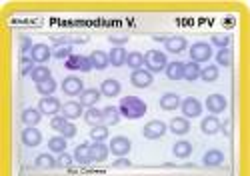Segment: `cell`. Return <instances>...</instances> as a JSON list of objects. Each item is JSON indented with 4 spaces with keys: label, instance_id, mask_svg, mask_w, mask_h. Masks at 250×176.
<instances>
[{
    "label": "cell",
    "instance_id": "7c38bea8",
    "mask_svg": "<svg viewBox=\"0 0 250 176\" xmlns=\"http://www.w3.org/2000/svg\"><path fill=\"white\" fill-rule=\"evenodd\" d=\"M130 82L136 88H148L152 84V74L146 68H140V70H132L130 74Z\"/></svg>",
    "mask_w": 250,
    "mask_h": 176
},
{
    "label": "cell",
    "instance_id": "bcb514c9",
    "mask_svg": "<svg viewBox=\"0 0 250 176\" xmlns=\"http://www.w3.org/2000/svg\"><path fill=\"white\" fill-rule=\"evenodd\" d=\"M108 40H110L112 44H116V46H122V44L128 42V34H110Z\"/></svg>",
    "mask_w": 250,
    "mask_h": 176
},
{
    "label": "cell",
    "instance_id": "f35d334b",
    "mask_svg": "<svg viewBox=\"0 0 250 176\" xmlns=\"http://www.w3.org/2000/svg\"><path fill=\"white\" fill-rule=\"evenodd\" d=\"M34 68H36V66H34V60H32V58H28V56H20V66H18L20 74L26 76V74L32 72Z\"/></svg>",
    "mask_w": 250,
    "mask_h": 176
},
{
    "label": "cell",
    "instance_id": "7dc6e473",
    "mask_svg": "<svg viewBox=\"0 0 250 176\" xmlns=\"http://www.w3.org/2000/svg\"><path fill=\"white\" fill-rule=\"evenodd\" d=\"M76 132H78V130H76V126H74L72 122H68V124H66V128L62 130V134H60V136H64V138H74V136H76Z\"/></svg>",
    "mask_w": 250,
    "mask_h": 176
},
{
    "label": "cell",
    "instance_id": "1f68e13d",
    "mask_svg": "<svg viewBox=\"0 0 250 176\" xmlns=\"http://www.w3.org/2000/svg\"><path fill=\"white\" fill-rule=\"evenodd\" d=\"M30 76H32V80L38 84V82H44V80H48V78H52L50 76V68L46 64H38L36 68L30 72Z\"/></svg>",
    "mask_w": 250,
    "mask_h": 176
},
{
    "label": "cell",
    "instance_id": "83f0119b",
    "mask_svg": "<svg viewBox=\"0 0 250 176\" xmlns=\"http://www.w3.org/2000/svg\"><path fill=\"white\" fill-rule=\"evenodd\" d=\"M84 120L88 126H100L102 124V110H98L96 106L86 108L84 110Z\"/></svg>",
    "mask_w": 250,
    "mask_h": 176
},
{
    "label": "cell",
    "instance_id": "74e56055",
    "mask_svg": "<svg viewBox=\"0 0 250 176\" xmlns=\"http://www.w3.org/2000/svg\"><path fill=\"white\" fill-rule=\"evenodd\" d=\"M142 64H144V56H142L140 52H130V54L126 56V66H130L132 70H140Z\"/></svg>",
    "mask_w": 250,
    "mask_h": 176
},
{
    "label": "cell",
    "instance_id": "7a4b0ae2",
    "mask_svg": "<svg viewBox=\"0 0 250 176\" xmlns=\"http://www.w3.org/2000/svg\"><path fill=\"white\" fill-rule=\"evenodd\" d=\"M166 54L160 52V50H148L144 54V66H146V70L152 74V72H162L166 68Z\"/></svg>",
    "mask_w": 250,
    "mask_h": 176
},
{
    "label": "cell",
    "instance_id": "b9f144b4",
    "mask_svg": "<svg viewBox=\"0 0 250 176\" xmlns=\"http://www.w3.org/2000/svg\"><path fill=\"white\" fill-rule=\"evenodd\" d=\"M210 44L218 46L220 50H222V48H228V44H230V36H228V34H214V36L210 38Z\"/></svg>",
    "mask_w": 250,
    "mask_h": 176
},
{
    "label": "cell",
    "instance_id": "7bdbcfd3",
    "mask_svg": "<svg viewBox=\"0 0 250 176\" xmlns=\"http://www.w3.org/2000/svg\"><path fill=\"white\" fill-rule=\"evenodd\" d=\"M54 56H56L58 60H62V58L68 60V58L72 56V46H70V44H64V46H56V48H54Z\"/></svg>",
    "mask_w": 250,
    "mask_h": 176
},
{
    "label": "cell",
    "instance_id": "e575fe53",
    "mask_svg": "<svg viewBox=\"0 0 250 176\" xmlns=\"http://www.w3.org/2000/svg\"><path fill=\"white\" fill-rule=\"evenodd\" d=\"M200 76V68H198V64L196 62H190V64H184V74H182V80H198Z\"/></svg>",
    "mask_w": 250,
    "mask_h": 176
},
{
    "label": "cell",
    "instance_id": "ac0fdd59",
    "mask_svg": "<svg viewBox=\"0 0 250 176\" xmlns=\"http://www.w3.org/2000/svg\"><path fill=\"white\" fill-rule=\"evenodd\" d=\"M120 120V112H118V106H106L102 108V124L104 126H114Z\"/></svg>",
    "mask_w": 250,
    "mask_h": 176
},
{
    "label": "cell",
    "instance_id": "3957f363",
    "mask_svg": "<svg viewBox=\"0 0 250 176\" xmlns=\"http://www.w3.org/2000/svg\"><path fill=\"white\" fill-rule=\"evenodd\" d=\"M210 56H212L210 44H206V42H194L192 46H190V58H192V62H206Z\"/></svg>",
    "mask_w": 250,
    "mask_h": 176
},
{
    "label": "cell",
    "instance_id": "7402d4cb",
    "mask_svg": "<svg viewBox=\"0 0 250 176\" xmlns=\"http://www.w3.org/2000/svg\"><path fill=\"white\" fill-rule=\"evenodd\" d=\"M222 128V124H220V120L216 118V116H208V118H204L202 120V124H200V130L204 132L206 136H212V134H216V132Z\"/></svg>",
    "mask_w": 250,
    "mask_h": 176
},
{
    "label": "cell",
    "instance_id": "e0dca14e",
    "mask_svg": "<svg viewBox=\"0 0 250 176\" xmlns=\"http://www.w3.org/2000/svg\"><path fill=\"white\" fill-rule=\"evenodd\" d=\"M40 118H42V112H40L38 108H24L22 114H20V120H22L26 126H36L40 122Z\"/></svg>",
    "mask_w": 250,
    "mask_h": 176
},
{
    "label": "cell",
    "instance_id": "8992f818",
    "mask_svg": "<svg viewBox=\"0 0 250 176\" xmlns=\"http://www.w3.org/2000/svg\"><path fill=\"white\" fill-rule=\"evenodd\" d=\"M166 132V124L162 120H150L146 122V126L142 128V134L146 136L148 140H156V138H162Z\"/></svg>",
    "mask_w": 250,
    "mask_h": 176
},
{
    "label": "cell",
    "instance_id": "4fadbf2b",
    "mask_svg": "<svg viewBox=\"0 0 250 176\" xmlns=\"http://www.w3.org/2000/svg\"><path fill=\"white\" fill-rule=\"evenodd\" d=\"M60 114L64 116L66 120H74V118H78L80 114H84V110H82V104H80V102L70 100V102H66V104H62Z\"/></svg>",
    "mask_w": 250,
    "mask_h": 176
},
{
    "label": "cell",
    "instance_id": "f6af8a7d",
    "mask_svg": "<svg viewBox=\"0 0 250 176\" xmlns=\"http://www.w3.org/2000/svg\"><path fill=\"white\" fill-rule=\"evenodd\" d=\"M32 42H30V38L28 36H22V38H20V54H22V56H26L28 52H32Z\"/></svg>",
    "mask_w": 250,
    "mask_h": 176
},
{
    "label": "cell",
    "instance_id": "5bb4252c",
    "mask_svg": "<svg viewBox=\"0 0 250 176\" xmlns=\"http://www.w3.org/2000/svg\"><path fill=\"white\" fill-rule=\"evenodd\" d=\"M206 108L210 110L212 114H220V112H224L226 110V98L222 96V94H210L206 98Z\"/></svg>",
    "mask_w": 250,
    "mask_h": 176
},
{
    "label": "cell",
    "instance_id": "6da1fadb",
    "mask_svg": "<svg viewBox=\"0 0 250 176\" xmlns=\"http://www.w3.org/2000/svg\"><path fill=\"white\" fill-rule=\"evenodd\" d=\"M146 102H144L142 98L138 96H124L118 104V112L120 116L124 118H128V120H136V118H142L144 114H146Z\"/></svg>",
    "mask_w": 250,
    "mask_h": 176
},
{
    "label": "cell",
    "instance_id": "8fae6325",
    "mask_svg": "<svg viewBox=\"0 0 250 176\" xmlns=\"http://www.w3.org/2000/svg\"><path fill=\"white\" fill-rule=\"evenodd\" d=\"M100 98H102V94H100L98 88H84V92L80 94L78 102L82 104V108H92V106H96V102Z\"/></svg>",
    "mask_w": 250,
    "mask_h": 176
},
{
    "label": "cell",
    "instance_id": "681fc988",
    "mask_svg": "<svg viewBox=\"0 0 250 176\" xmlns=\"http://www.w3.org/2000/svg\"><path fill=\"white\" fill-rule=\"evenodd\" d=\"M122 166H130V160L120 158V160H116V162H114V168H122Z\"/></svg>",
    "mask_w": 250,
    "mask_h": 176
},
{
    "label": "cell",
    "instance_id": "d590c367",
    "mask_svg": "<svg viewBox=\"0 0 250 176\" xmlns=\"http://www.w3.org/2000/svg\"><path fill=\"white\" fill-rule=\"evenodd\" d=\"M90 138H92L94 142H104V140L108 138V126H104V124L92 126V128H90Z\"/></svg>",
    "mask_w": 250,
    "mask_h": 176
},
{
    "label": "cell",
    "instance_id": "f546056e",
    "mask_svg": "<svg viewBox=\"0 0 250 176\" xmlns=\"http://www.w3.org/2000/svg\"><path fill=\"white\" fill-rule=\"evenodd\" d=\"M126 50H124L122 46H116V48H112L110 50V54H108V62L112 64V66H122V64H126Z\"/></svg>",
    "mask_w": 250,
    "mask_h": 176
},
{
    "label": "cell",
    "instance_id": "836d02e7",
    "mask_svg": "<svg viewBox=\"0 0 250 176\" xmlns=\"http://www.w3.org/2000/svg\"><path fill=\"white\" fill-rule=\"evenodd\" d=\"M36 168H42V170H50V168H54L56 166V158H52L50 154H38L36 156Z\"/></svg>",
    "mask_w": 250,
    "mask_h": 176
},
{
    "label": "cell",
    "instance_id": "277c9868",
    "mask_svg": "<svg viewBox=\"0 0 250 176\" xmlns=\"http://www.w3.org/2000/svg\"><path fill=\"white\" fill-rule=\"evenodd\" d=\"M180 110H182V114H184L186 120H188V118H196V116H200V112H202V104H200L196 98L188 96L186 100L180 102Z\"/></svg>",
    "mask_w": 250,
    "mask_h": 176
},
{
    "label": "cell",
    "instance_id": "d4e9b609",
    "mask_svg": "<svg viewBox=\"0 0 250 176\" xmlns=\"http://www.w3.org/2000/svg\"><path fill=\"white\" fill-rule=\"evenodd\" d=\"M166 76H168V80H182V74H184V62H170V64H166V68H164Z\"/></svg>",
    "mask_w": 250,
    "mask_h": 176
},
{
    "label": "cell",
    "instance_id": "603a6c76",
    "mask_svg": "<svg viewBox=\"0 0 250 176\" xmlns=\"http://www.w3.org/2000/svg\"><path fill=\"white\" fill-rule=\"evenodd\" d=\"M172 152H174V156H176V158L184 160V158H188L190 154H192V144H190L188 140H178V142H174Z\"/></svg>",
    "mask_w": 250,
    "mask_h": 176
},
{
    "label": "cell",
    "instance_id": "60d3db41",
    "mask_svg": "<svg viewBox=\"0 0 250 176\" xmlns=\"http://www.w3.org/2000/svg\"><path fill=\"white\" fill-rule=\"evenodd\" d=\"M66 124H68V120L62 116V114H58V116H52V120H50V128L52 130H56L58 134H62V130L66 128Z\"/></svg>",
    "mask_w": 250,
    "mask_h": 176
},
{
    "label": "cell",
    "instance_id": "30bf717a",
    "mask_svg": "<svg viewBox=\"0 0 250 176\" xmlns=\"http://www.w3.org/2000/svg\"><path fill=\"white\" fill-rule=\"evenodd\" d=\"M20 138H22V144L28 146V148H34V146H38L40 142H42V134H40V130L34 128V126H26L22 130V134H20Z\"/></svg>",
    "mask_w": 250,
    "mask_h": 176
},
{
    "label": "cell",
    "instance_id": "ffe728a7",
    "mask_svg": "<svg viewBox=\"0 0 250 176\" xmlns=\"http://www.w3.org/2000/svg\"><path fill=\"white\" fill-rule=\"evenodd\" d=\"M224 162V154L220 150H208L204 156H202V164L208 166V168H214V166H220Z\"/></svg>",
    "mask_w": 250,
    "mask_h": 176
},
{
    "label": "cell",
    "instance_id": "c3c4849f",
    "mask_svg": "<svg viewBox=\"0 0 250 176\" xmlns=\"http://www.w3.org/2000/svg\"><path fill=\"white\" fill-rule=\"evenodd\" d=\"M230 126H232V120H226V122H224V134H226V136H230V134H232Z\"/></svg>",
    "mask_w": 250,
    "mask_h": 176
},
{
    "label": "cell",
    "instance_id": "ee69618b",
    "mask_svg": "<svg viewBox=\"0 0 250 176\" xmlns=\"http://www.w3.org/2000/svg\"><path fill=\"white\" fill-rule=\"evenodd\" d=\"M72 160H74V156H70L68 152H62V154H58V158H56V166L58 168H70Z\"/></svg>",
    "mask_w": 250,
    "mask_h": 176
},
{
    "label": "cell",
    "instance_id": "5b68a950",
    "mask_svg": "<svg viewBox=\"0 0 250 176\" xmlns=\"http://www.w3.org/2000/svg\"><path fill=\"white\" fill-rule=\"evenodd\" d=\"M62 90L68 96H80L84 92V84H82V80L78 76H66L62 80Z\"/></svg>",
    "mask_w": 250,
    "mask_h": 176
},
{
    "label": "cell",
    "instance_id": "44dd1931",
    "mask_svg": "<svg viewBox=\"0 0 250 176\" xmlns=\"http://www.w3.org/2000/svg\"><path fill=\"white\" fill-rule=\"evenodd\" d=\"M178 106H180V96L176 92L162 94V98H160V108L162 110H168V112H172V110H176Z\"/></svg>",
    "mask_w": 250,
    "mask_h": 176
},
{
    "label": "cell",
    "instance_id": "4dcf8cb0",
    "mask_svg": "<svg viewBox=\"0 0 250 176\" xmlns=\"http://www.w3.org/2000/svg\"><path fill=\"white\" fill-rule=\"evenodd\" d=\"M56 90V80L54 78H48V80H44V82H38L36 84V92L40 94V96H52V92Z\"/></svg>",
    "mask_w": 250,
    "mask_h": 176
},
{
    "label": "cell",
    "instance_id": "cb8c5ba5",
    "mask_svg": "<svg viewBox=\"0 0 250 176\" xmlns=\"http://www.w3.org/2000/svg\"><path fill=\"white\" fill-rule=\"evenodd\" d=\"M74 160H76L78 164H90V162H92L90 146H88V144H80V146H76V150H74Z\"/></svg>",
    "mask_w": 250,
    "mask_h": 176
},
{
    "label": "cell",
    "instance_id": "9a60e30c",
    "mask_svg": "<svg viewBox=\"0 0 250 176\" xmlns=\"http://www.w3.org/2000/svg\"><path fill=\"white\" fill-rule=\"evenodd\" d=\"M164 46H166V50L172 52V54H180L182 50L188 48V42H186V38H182V36H172V38L164 40Z\"/></svg>",
    "mask_w": 250,
    "mask_h": 176
},
{
    "label": "cell",
    "instance_id": "52a82bcc",
    "mask_svg": "<svg viewBox=\"0 0 250 176\" xmlns=\"http://www.w3.org/2000/svg\"><path fill=\"white\" fill-rule=\"evenodd\" d=\"M60 108H62L60 100L54 98V96H44V98H40V102H38V110L42 114H48V116H58Z\"/></svg>",
    "mask_w": 250,
    "mask_h": 176
},
{
    "label": "cell",
    "instance_id": "9c48e42d",
    "mask_svg": "<svg viewBox=\"0 0 250 176\" xmlns=\"http://www.w3.org/2000/svg\"><path fill=\"white\" fill-rule=\"evenodd\" d=\"M66 68H70V70H80V72H90L92 70V62H90V58H86V56H76V54H72L68 60H66Z\"/></svg>",
    "mask_w": 250,
    "mask_h": 176
},
{
    "label": "cell",
    "instance_id": "d6986e66",
    "mask_svg": "<svg viewBox=\"0 0 250 176\" xmlns=\"http://www.w3.org/2000/svg\"><path fill=\"white\" fill-rule=\"evenodd\" d=\"M30 58L34 62H38V64H44L50 58V48L46 46V44H34V48L30 52Z\"/></svg>",
    "mask_w": 250,
    "mask_h": 176
},
{
    "label": "cell",
    "instance_id": "ab89813d",
    "mask_svg": "<svg viewBox=\"0 0 250 176\" xmlns=\"http://www.w3.org/2000/svg\"><path fill=\"white\" fill-rule=\"evenodd\" d=\"M216 62L222 64V66H230V64H232V50H230V48H222V50H218V54H216Z\"/></svg>",
    "mask_w": 250,
    "mask_h": 176
},
{
    "label": "cell",
    "instance_id": "d6a6232c",
    "mask_svg": "<svg viewBox=\"0 0 250 176\" xmlns=\"http://www.w3.org/2000/svg\"><path fill=\"white\" fill-rule=\"evenodd\" d=\"M218 66H214V64H208V66H204V68L200 70V76L198 78H202L204 82H216L218 80Z\"/></svg>",
    "mask_w": 250,
    "mask_h": 176
},
{
    "label": "cell",
    "instance_id": "8d00e7d4",
    "mask_svg": "<svg viewBox=\"0 0 250 176\" xmlns=\"http://www.w3.org/2000/svg\"><path fill=\"white\" fill-rule=\"evenodd\" d=\"M48 150L50 152H58V154L66 152V138L64 136H52L48 140Z\"/></svg>",
    "mask_w": 250,
    "mask_h": 176
},
{
    "label": "cell",
    "instance_id": "484cf974",
    "mask_svg": "<svg viewBox=\"0 0 250 176\" xmlns=\"http://www.w3.org/2000/svg\"><path fill=\"white\" fill-rule=\"evenodd\" d=\"M90 152H92V162H102V160L108 158L110 148L106 144H102V142H96V144L90 146Z\"/></svg>",
    "mask_w": 250,
    "mask_h": 176
},
{
    "label": "cell",
    "instance_id": "2e32d148",
    "mask_svg": "<svg viewBox=\"0 0 250 176\" xmlns=\"http://www.w3.org/2000/svg\"><path fill=\"white\" fill-rule=\"evenodd\" d=\"M100 94L102 96H108V98L118 96L120 94V82L116 78H106V80L102 82V86H100Z\"/></svg>",
    "mask_w": 250,
    "mask_h": 176
},
{
    "label": "cell",
    "instance_id": "f1b7e54d",
    "mask_svg": "<svg viewBox=\"0 0 250 176\" xmlns=\"http://www.w3.org/2000/svg\"><path fill=\"white\" fill-rule=\"evenodd\" d=\"M188 130H190V122L186 120L184 116H182V118H172V120H170V132H174V134L182 136V134H186Z\"/></svg>",
    "mask_w": 250,
    "mask_h": 176
},
{
    "label": "cell",
    "instance_id": "4316f807",
    "mask_svg": "<svg viewBox=\"0 0 250 176\" xmlns=\"http://www.w3.org/2000/svg\"><path fill=\"white\" fill-rule=\"evenodd\" d=\"M88 58H90V62H92V68H96V70H104V68H106V66L110 64V62H108V54L102 52V50H94Z\"/></svg>",
    "mask_w": 250,
    "mask_h": 176
},
{
    "label": "cell",
    "instance_id": "ba28073f",
    "mask_svg": "<svg viewBox=\"0 0 250 176\" xmlns=\"http://www.w3.org/2000/svg\"><path fill=\"white\" fill-rule=\"evenodd\" d=\"M108 148H110L112 154H116V156H126V154L130 152V148H132V142L126 136H114V138H110Z\"/></svg>",
    "mask_w": 250,
    "mask_h": 176
}]
</instances>
